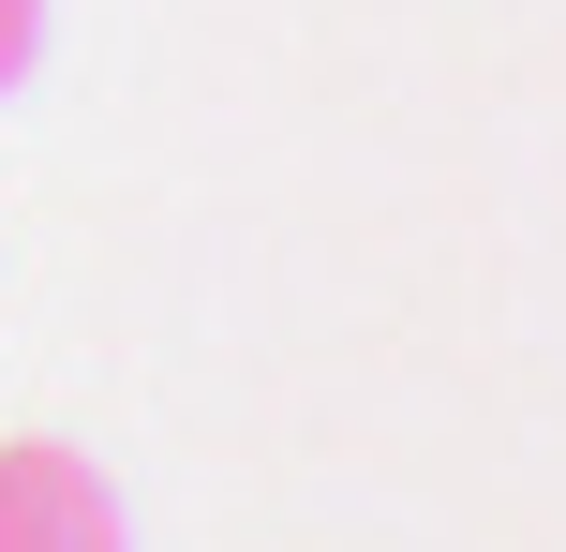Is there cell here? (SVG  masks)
<instances>
[{
    "label": "cell",
    "mask_w": 566,
    "mask_h": 552,
    "mask_svg": "<svg viewBox=\"0 0 566 552\" xmlns=\"http://www.w3.org/2000/svg\"><path fill=\"white\" fill-rule=\"evenodd\" d=\"M0 552H135V523H119L105 464L60 434H15L0 448Z\"/></svg>",
    "instance_id": "cell-1"
},
{
    "label": "cell",
    "mask_w": 566,
    "mask_h": 552,
    "mask_svg": "<svg viewBox=\"0 0 566 552\" xmlns=\"http://www.w3.org/2000/svg\"><path fill=\"white\" fill-rule=\"evenodd\" d=\"M30 60H45V0H0V105L30 90Z\"/></svg>",
    "instance_id": "cell-2"
}]
</instances>
